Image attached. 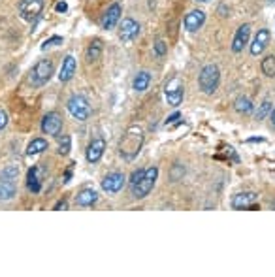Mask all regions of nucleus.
Listing matches in <instances>:
<instances>
[{"label": "nucleus", "mask_w": 275, "mask_h": 277, "mask_svg": "<svg viewBox=\"0 0 275 277\" xmlns=\"http://www.w3.org/2000/svg\"><path fill=\"white\" fill-rule=\"evenodd\" d=\"M44 10V0H19V16L23 21H36Z\"/></svg>", "instance_id": "obj_6"}, {"label": "nucleus", "mask_w": 275, "mask_h": 277, "mask_svg": "<svg viewBox=\"0 0 275 277\" xmlns=\"http://www.w3.org/2000/svg\"><path fill=\"white\" fill-rule=\"evenodd\" d=\"M219 83H220L219 66H217V64H207V66H204L202 72H200V76H198V85H200L202 92L213 94V92L217 91Z\"/></svg>", "instance_id": "obj_2"}, {"label": "nucleus", "mask_w": 275, "mask_h": 277, "mask_svg": "<svg viewBox=\"0 0 275 277\" xmlns=\"http://www.w3.org/2000/svg\"><path fill=\"white\" fill-rule=\"evenodd\" d=\"M267 44H269V31H267V29H262V31L256 32V36L252 40L251 55H254V57L262 55L264 53V49L267 47Z\"/></svg>", "instance_id": "obj_15"}, {"label": "nucleus", "mask_w": 275, "mask_h": 277, "mask_svg": "<svg viewBox=\"0 0 275 277\" xmlns=\"http://www.w3.org/2000/svg\"><path fill=\"white\" fill-rule=\"evenodd\" d=\"M267 113H271V102H269V100H264L262 104H260L258 111H256V119L260 121V119H264Z\"/></svg>", "instance_id": "obj_27"}, {"label": "nucleus", "mask_w": 275, "mask_h": 277, "mask_svg": "<svg viewBox=\"0 0 275 277\" xmlns=\"http://www.w3.org/2000/svg\"><path fill=\"white\" fill-rule=\"evenodd\" d=\"M256 200H258V194L256 193H239L232 198V208L234 209H247Z\"/></svg>", "instance_id": "obj_17"}, {"label": "nucleus", "mask_w": 275, "mask_h": 277, "mask_svg": "<svg viewBox=\"0 0 275 277\" xmlns=\"http://www.w3.org/2000/svg\"><path fill=\"white\" fill-rule=\"evenodd\" d=\"M104 149H106V142L102 138H95L89 144V147H87V161L91 162V164L98 162L102 159Z\"/></svg>", "instance_id": "obj_14"}, {"label": "nucleus", "mask_w": 275, "mask_h": 277, "mask_svg": "<svg viewBox=\"0 0 275 277\" xmlns=\"http://www.w3.org/2000/svg\"><path fill=\"white\" fill-rule=\"evenodd\" d=\"M166 53H168V44L162 42V40H158L157 44H155V55L157 57H164Z\"/></svg>", "instance_id": "obj_29"}, {"label": "nucleus", "mask_w": 275, "mask_h": 277, "mask_svg": "<svg viewBox=\"0 0 275 277\" xmlns=\"http://www.w3.org/2000/svg\"><path fill=\"white\" fill-rule=\"evenodd\" d=\"M125 183H126L125 174L113 172V174H110V176H106L102 179V191L108 194H117L119 191H123Z\"/></svg>", "instance_id": "obj_8"}, {"label": "nucleus", "mask_w": 275, "mask_h": 277, "mask_svg": "<svg viewBox=\"0 0 275 277\" xmlns=\"http://www.w3.org/2000/svg\"><path fill=\"white\" fill-rule=\"evenodd\" d=\"M16 194H17V187L14 181H10V179H0V202L12 200Z\"/></svg>", "instance_id": "obj_19"}, {"label": "nucleus", "mask_w": 275, "mask_h": 277, "mask_svg": "<svg viewBox=\"0 0 275 277\" xmlns=\"http://www.w3.org/2000/svg\"><path fill=\"white\" fill-rule=\"evenodd\" d=\"M102 55V40H93L89 47H87V53H85V59L87 62H96L100 59Z\"/></svg>", "instance_id": "obj_21"}, {"label": "nucleus", "mask_w": 275, "mask_h": 277, "mask_svg": "<svg viewBox=\"0 0 275 277\" xmlns=\"http://www.w3.org/2000/svg\"><path fill=\"white\" fill-rule=\"evenodd\" d=\"M48 149V142L44 138H34L27 147V155H40Z\"/></svg>", "instance_id": "obj_23"}, {"label": "nucleus", "mask_w": 275, "mask_h": 277, "mask_svg": "<svg viewBox=\"0 0 275 277\" xmlns=\"http://www.w3.org/2000/svg\"><path fill=\"white\" fill-rule=\"evenodd\" d=\"M63 130V117L57 111H51L42 119V132L49 134V136H59Z\"/></svg>", "instance_id": "obj_9"}, {"label": "nucleus", "mask_w": 275, "mask_h": 277, "mask_svg": "<svg viewBox=\"0 0 275 277\" xmlns=\"http://www.w3.org/2000/svg\"><path fill=\"white\" fill-rule=\"evenodd\" d=\"M196 2H209V0H196Z\"/></svg>", "instance_id": "obj_38"}, {"label": "nucleus", "mask_w": 275, "mask_h": 277, "mask_svg": "<svg viewBox=\"0 0 275 277\" xmlns=\"http://www.w3.org/2000/svg\"><path fill=\"white\" fill-rule=\"evenodd\" d=\"M53 62L49 61V59H42L34 64V68L31 70V76H29V81L32 83V87H42V85H46L51 79L53 76Z\"/></svg>", "instance_id": "obj_3"}, {"label": "nucleus", "mask_w": 275, "mask_h": 277, "mask_svg": "<svg viewBox=\"0 0 275 277\" xmlns=\"http://www.w3.org/2000/svg\"><path fill=\"white\" fill-rule=\"evenodd\" d=\"M157 177H158L157 166H151V168L145 170V176L142 177V181L132 187L134 198H145V196L153 191V187H155V183H157Z\"/></svg>", "instance_id": "obj_5"}, {"label": "nucleus", "mask_w": 275, "mask_h": 277, "mask_svg": "<svg viewBox=\"0 0 275 277\" xmlns=\"http://www.w3.org/2000/svg\"><path fill=\"white\" fill-rule=\"evenodd\" d=\"M70 177H72V166L66 170V174H64V183H68V181H70Z\"/></svg>", "instance_id": "obj_36"}, {"label": "nucleus", "mask_w": 275, "mask_h": 277, "mask_svg": "<svg viewBox=\"0 0 275 277\" xmlns=\"http://www.w3.org/2000/svg\"><path fill=\"white\" fill-rule=\"evenodd\" d=\"M179 113H173V115H170L168 117V121H166V124H170V123H175V121H177V119H179Z\"/></svg>", "instance_id": "obj_35"}, {"label": "nucleus", "mask_w": 275, "mask_h": 277, "mask_svg": "<svg viewBox=\"0 0 275 277\" xmlns=\"http://www.w3.org/2000/svg\"><path fill=\"white\" fill-rule=\"evenodd\" d=\"M8 121H10V117H8V113H6V109H0V130H4V128L8 126Z\"/></svg>", "instance_id": "obj_32"}, {"label": "nucleus", "mask_w": 275, "mask_h": 277, "mask_svg": "<svg viewBox=\"0 0 275 277\" xmlns=\"http://www.w3.org/2000/svg\"><path fill=\"white\" fill-rule=\"evenodd\" d=\"M121 14H123L121 4H119V2H113L110 8L106 10V14H104V17H102V29L104 31H111V29L119 23Z\"/></svg>", "instance_id": "obj_11"}, {"label": "nucleus", "mask_w": 275, "mask_h": 277, "mask_svg": "<svg viewBox=\"0 0 275 277\" xmlns=\"http://www.w3.org/2000/svg\"><path fill=\"white\" fill-rule=\"evenodd\" d=\"M249 36H251V25L249 23L241 25V27L236 31L234 40H232V51H234V53H241L243 47L249 44Z\"/></svg>", "instance_id": "obj_12"}, {"label": "nucleus", "mask_w": 275, "mask_h": 277, "mask_svg": "<svg viewBox=\"0 0 275 277\" xmlns=\"http://www.w3.org/2000/svg\"><path fill=\"white\" fill-rule=\"evenodd\" d=\"M149 85H151V74L149 72H138L136 74V77H134V81H132V87H134V91H138V92H143V91H147L149 89Z\"/></svg>", "instance_id": "obj_20"}, {"label": "nucleus", "mask_w": 275, "mask_h": 277, "mask_svg": "<svg viewBox=\"0 0 275 277\" xmlns=\"http://www.w3.org/2000/svg\"><path fill=\"white\" fill-rule=\"evenodd\" d=\"M27 187H29V191H32V193H40V191H42V183H40L38 168H36V166L29 170V176H27Z\"/></svg>", "instance_id": "obj_22"}, {"label": "nucleus", "mask_w": 275, "mask_h": 277, "mask_svg": "<svg viewBox=\"0 0 275 277\" xmlns=\"http://www.w3.org/2000/svg\"><path fill=\"white\" fill-rule=\"evenodd\" d=\"M72 149V140L70 136H63L61 142H59V153L61 155H68Z\"/></svg>", "instance_id": "obj_26"}, {"label": "nucleus", "mask_w": 275, "mask_h": 277, "mask_svg": "<svg viewBox=\"0 0 275 277\" xmlns=\"http://www.w3.org/2000/svg\"><path fill=\"white\" fill-rule=\"evenodd\" d=\"M234 108H236L237 113H243V115H249L252 111V102L247 98V96H239L236 98V104H234Z\"/></svg>", "instance_id": "obj_25"}, {"label": "nucleus", "mask_w": 275, "mask_h": 277, "mask_svg": "<svg viewBox=\"0 0 275 277\" xmlns=\"http://www.w3.org/2000/svg\"><path fill=\"white\" fill-rule=\"evenodd\" d=\"M164 94H166V100H168V104L173 106V108H177L181 102H183V96H185V87L179 83V79H177V77H173L172 81L166 85Z\"/></svg>", "instance_id": "obj_7"}, {"label": "nucleus", "mask_w": 275, "mask_h": 277, "mask_svg": "<svg viewBox=\"0 0 275 277\" xmlns=\"http://www.w3.org/2000/svg\"><path fill=\"white\" fill-rule=\"evenodd\" d=\"M66 108L70 111V115L78 121H87L91 117V106H89L85 96H81V94L70 96L68 102H66Z\"/></svg>", "instance_id": "obj_4"}, {"label": "nucleus", "mask_w": 275, "mask_h": 277, "mask_svg": "<svg viewBox=\"0 0 275 277\" xmlns=\"http://www.w3.org/2000/svg\"><path fill=\"white\" fill-rule=\"evenodd\" d=\"M205 23V12L204 10H192L190 14L185 17V31L196 32L198 29H202Z\"/></svg>", "instance_id": "obj_13"}, {"label": "nucleus", "mask_w": 275, "mask_h": 277, "mask_svg": "<svg viewBox=\"0 0 275 277\" xmlns=\"http://www.w3.org/2000/svg\"><path fill=\"white\" fill-rule=\"evenodd\" d=\"M260 68H262V74L267 77H275V55H267L262 59V64H260Z\"/></svg>", "instance_id": "obj_24"}, {"label": "nucleus", "mask_w": 275, "mask_h": 277, "mask_svg": "<svg viewBox=\"0 0 275 277\" xmlns=\"http://www.w3.org/2000/svg\"><path fill=\"white\" fill-rule=\"evenodd\" d=\"M269 2H271V4H273V2H275V0H269Z\"/></svg>", "instance_id": "obj_39"}, {"label": "nucleus", "mask_w": 275, "mask_h": 277, "mask_svg": "<svg viewBox=\"0 0 275 277\" xmlns=\"http://www.w3.org/2000/svg\"><path fill=\"white\" fill-rule=\"evenodd\" d=\"M66 10H68V4L66 2H59L57 4V12H66Z\"/></svg>", "instance_id": "obj_34"}, {"label": "nucleus", "mask_w": 275, "mask_h": 277, "mask_svg": "<svg viewBox=\"0 0 275 277\" xmlns=\"http://www.w3.org/2000/svg\"><path fill=\"white\" fill-rule=\"evenodd\" d=\"M143 144V132L140 128H128L121 144H119V149H121V155L125 159H134L136 155L140 153V147Z\"/></svg>", "instance_id": "obj_1"}, {"label": "nucleus", "mask_w": 275, "mask_h": 277, "mask_svg": "<svg viewBox=\"0 0 275 277\" xmlns=\"http://www.w3.org/2000/svg\"><path fill=\"white\" fill-rule=\"evenodd\" d=\"M16 177H17V168L16 166H8V168L0 174V179H10V181H14Z\"/></svg>", "instance_id": "obj_28"}, {"label": "nucleus", "mask_w": 275, "mask_h": 277, "mask_svg": "<svg viewBox=\"0 0 275 277\" xmlns=\"http://www.w3.org/2000/svg\"><path fill=\"white\" fill-rule=\"evenodd\" d=\"M59 44H63V38H61V36H53V38H49L44 42L42 49H48V47H51V46H59Z\"/></svg>", "instance_id": "obj_31"}, {"label": "nucleus", "mask_w": 275, "mask_h": 277, "mask_svg": "<svg viewBox=\"0 0 275 277\" xmlns=\"http://www.w3.org/2000/svg\"><path fill=\"white\" fill-rule=\"evenodd\" d=\"M145 176V170L143 168H140V170H134L132 172V176H130V185H138L140 181H142V177Z\"/></svg>", "instance_id": "obj_30"}, {"label": "nucleus", "mask_w": 275, "mask_h": 277, "mask_svg": "<svg viewBox=\"0 0 275 277\" xmlns=\"http://www.w3.org/2000/svg\"><path fill=\"white\" fill-rule=\"evenodd\" d=\"M76 68H78V64H76V59H74V55H66L63 61V66L59 70V79L66 83V81H70L74 74H76Z\"/></svg>", "instance_id": "obj_16"}, {"label": "nucleus", "mask_w": 275, "mask_h": 277, "mask_svg": "<svg viewBox=\"0 0 275 277\" xmlns=\"http://www.w3.org/2000/svg\"><path fill=\"white\" fill-rule=\"evenodd\" d=\"M96 200H98V193H96L95 189H83L76 196V204L81 206V208H89V206L96 204Z\"/></svg>", "instance_id": "obj_18"}, {"label": "nucleus", "mask_w": 275, "mask_h": 277, "mask_svg": "<svg viewBox=\"0 0 275 277\" xmlns=\"http://www.w3.org/2000/svg\"><path fill=\"white\" fill-rule=\"evenodd\" d=\"M271 123H273V126H275V108H271Z\"/></svg>", "instance_id": "obj_37"}, {"label": "nucleus", "mask_w": 275, "mask_h": 277, "mask_svg": "<svg viewBox=\"0 0 275 277\" xmlns=\"http://www.w3.org/2000/svg\"><path fill=\"white\" fill-rule=\"evenodd\" d=\"M53 209H55V211H61V209H68V202H66V200H59L55 204V208H53Z\"/></svg>", "instance_id": "obj_33"}, {"label": "nucleus", "mask_w": 275, "mask_h": 277, "mask_svg": "<svg viewBox=\"0 0 275 277\" xmlns=\"http://www.w3.org/2000/svg\"><path fill=\"white\" fill-rule=\"evenodd\" d=\"M138 34H140V23L134 21L132 17L123 19V23L119 27V38L123 40L125 44H128V42H132V40L138 38Z\"/></svg>", "instance_id": "obj_10"}]
</instances>
